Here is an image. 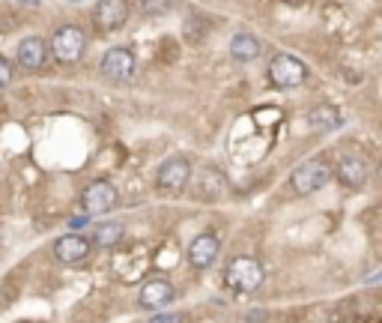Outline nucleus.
<instances>
[{
	"mask_svg": "<svg viewBox=\"0 0 382 323\" xmlns=\"http://www.w3.org/2000/svg\"><path fill=\"white\" fill-rule=\"evenodd\" d=\"M129 15H132L129 0H99L93 6V27H96V33L108 36V33H114L126 25Z\"/></svg>",
	"mask_w": 382,
	"mask_h": 323,
	"instance_id": "0eeeda50",
	"label": "nucleus"
},
{
	"mask_svg": "<svg viewBox=\"0 0 382 323\" xmlns=\"http://www.w3.org/2000/svg\"><path fill=\"white\" fill-rule=\"evenodd\" d=\"M224 282H227V287L236 294H254V291H260V284H263V266L254 258H248V254H239V258H233L227 263Z\"/></svg>",
	"mask_w": 382,
	"mask_h": 323,
	"instance_id": "7ed1b4c3",
	"label": "nucleus"
},
{
	"mask_svg": "<svg viewBox=\"0 0 382 323\" xmlns=\"http://www.w3.org/2000/svg\"><path fill=\"white\" fill-rule=\"evenodd\" d=\"M54 258H57L60 263H81L87 254H90V240L81 237V233H66V237L54 240Z\"/></svg>",
	"mask_w": 382,
	"mask_h": 323,
	"instance_id": "ddd939ff",
	"label": "nucleus"
},
{
	"mask_svg": "<svg viewBox=\"0 0 382 323\" xmlns=\"http://www.w3.org/2000/svg\"><path fill=\"white\" fill-rule=\"evenodd\" d=\"M171 6H174V0H141L143 15H164Z\"/></svg>",
	"mask_w": 382,
	"mask_h": 323,
	"instance_id": "a211bd4d",
	"label": "nucleus"
},
{
	"mask_svg": "<svg viewBox=\"0 0 382 323\" xmlns=\"http://www.w3.org/2000/svg\"><path fill=\"white\" fill-rule=\"evenodd\" d=\"M329 180H332V165L325 159H308L290 174V192L305 198V195L320 192L323 186H329Z\"/></svg>",
	"mask_w": 382,
	"mask_h": 323,
	"instance_id": "f257e3e1",
	"label": "nucleus"
},
{
	"mask_svg": "<svg viewBox=\"0 0 382 323\" xmlns=\"http://www.w3.org/2000/svg\"><path fill=\"white\" fill-rule=\"evenodd\" d=\"M9 84H13V63L6 57H0V90H6Z\"/></svg>",
	"mask_w": 382,
	"mask_h": 323,
	"instance_id": "6ab92c4d",
	"label": "nucleus"
},
{
	"mask_svg": "<svg viewBox=\"0 0 382 323\" xmlns=\"http://www.w3.org/2000/svg\"><path fill=\"white\" fill-rule=\"evenodd\" d=\"M266 75H269V81H272V87L290 90V87H302L308 81V66L299 57H293V54H275V57L269 60Z\"/></svg>",
	"mask_w": 382,
	"mask_h": 323,
	"instance_id": "20e7f679",
	"label": "nucleus"
},
{
	"mask_svg": "<svg viewBox=\"0 0 382 323\" xmlns=\"http://www.w3.org/2000/svg\"><path fill=\"white\" fill-rule=\"evenodd\" d=\"M218 252H221V240L215 237V233H197V237L188 242L185 258H188V263L194 266L197 273H204V270H209V266L215 263Z\"/></svg>",
	"mask_w": 382,
	"mask_h": 323,
	"instance_id": "9d476101",
	"label": "nucleus"
},
{
	"mask_svg": "<svg viewBox=\"0 0 382 323\" xmlns=\"http://www.w3.org/2000/svg\"><path fill=\"white\" fill-rule=\"evenodd\" d=\"M260 51H263L260 39L251 36V33H236L233 42H230V57L239 60V63H251V60H257V57H260Z\"/></svg>",
	"mask_w": 382,
	"mask_h": 323,
	"instance_id": "dca6fc26",
	"label": "nucleus"
},
{
	"mask_svg": "<svg viewBox=\"0 0 382 323\" xmlns=\"http://www.w3.org/2000/svg\"><path fill=\"white\" fill-rule=\"evenodd\" d=\"M99 69H102V75L108 78V81L122 84V81H129V78L134 75V69H138V57H134L132 48L117 46V48L105 51L102 66H99Z\"/></svg>",
	"mask_w": 382,
	"mask_h": 323,
	"instance_id": "6e6552de",
	"label": "nucleus"
},
{
	"mask_svg": "<svg viewBox=\"0 0 382 323\" xmlns=\"http://www.w3.org/2000/svg\"><path fill=\"white\" fill-rule=\"evenodd\" d=\"M15 57L24 72H36L45 66V60H48V46H45V39H39V36H27L18 42Z\"/></svg>",
	"mask_w": 382,
	"mask_h": 323,
	"instance_id": "4468645a",
	"label": "nucleus"
},
{
	"mask_svg": "<svg viewBox=\"0 0 382 323\" xmlns=\"http://www.w3.org/2000/svg\"><path fill=\"white\" fill-rule=\"evenodd\" d=\"M341 123H344V117H341V111L334 105H317V108L308 111V126L313 132H332V129H338Z\"/></svg>",
	"mask_w": 382,
	"mask_h": 323,
	"instance_id": "2eb2a0df",
	"label": "nucleus"
},
{
	"mask_svg": "<svg viewBox=\"0 0 382 323\" xmlns=\"http://www.w3.org/2000/svg\"><path fill=\"white\" fill-rule=\"evenodd\" d=\"M332 177H338L341 186L358 192V188L367 186L370 165H367V159H362V156H344V159L338 162V168H332Z\"/></svg>",
	"mask_w": 382,
	"mask_h": 323,
	"instance_id": "9b49d317",
	"label": "nucleus"
},
{
	"mask_svg": "<svg viewBox=\"0 0 382 323\" xmlns=\"http://www.w3.org/2000/svg\"><path fill=\"white\" fill-rule=\"evenodd\" d=\"M191 195L197 200H204V204H212V200H221L224 192H227V180H224V174L218 168H200L197 174L191 171Z\"/></svg>",
	"mask_w": 382,
	"mask_h": 323,
	"instance_id": "1a4fd4ad",
	"label": "nucleus"
},
{
	"mask_svg": "<svg viewBox=\"0 0 382 323\" xmlns=\"http://www.w3.org/2000/svg\"><path fill=\"white\" fill-rule=\"evenodd\" d=\"M87 51V36L81 27L75 25H63L57 33L51 36V54L60 63H78Z\"/></svg>",
	"mask_w": 382,
	"mask_h": 323,
	"instance_id": "39448f33",
	"label": "nucleus"
},
{
	"mask_svg": "<svg viewBox=\"0 0 382 323\" xmlns=\"http://www.w3.org/2000/svg\"><path fill=\"white\" fill-rule=\"evenodd\" d=\"M120 204V192L111 180H93L81 192V207L87 216H105Z\"/></svg>",
	"mask_w": 382,
	"mask_h": 323,
	"instance_id": "423d86ee",
	"label": "nucleus"
},
{
	"mask_svg": "<svg viewBox=\"0 0 382 323\" xmlns=\"http://www.w3.org/2000/svg\"><path fill=\"white\" fill-rule=\"evenodd\" d=\"M122 237H126V225H120V221H102V225H96L93 231V242L90 246L96 249H117Z\"/></svg>",
	"mask_w": 382,
	"mask_h": 323,
	"instance_id": "f3484780",
	"label": "nucleus"
},
{
	"mask_svg": "<svg viewBox=\"0 0 382 323\" xmlns=\"http://www.w3.org/2000/svg\"><path fill=\"white\" fill-rule=\"evenodd\" d=\"M191 180V159L188 156H171L167 162H162L159 174H155V188L162 198H179L188 188Z\"/></svg>",
	"mask_w": 382,
	"mask_h": 323,
	"instance_id": "f03ea898",
	"label": "nucleus"
},
{
	"mask_svg": "<svg viewBox=\"0 0 382 323\" xmlns=\"http://www.w3.org/2000/svg\"><path fill=\"white\" fill-rule=\"evenodd\" d=\"M150 323H183V315L179 311H159Z\"/></svg>",
	"mask_w": 382,
	"mask_h": 323,
	"instance_id": "aec40b11",
	"label": "nucleus"
},
{
	"mask_svg": "<svg viewBox=\"0 0 382 323\" xmlns=\"http://www.w3.org/2000/svg\"><path fill=\"white\" fill-rule=\"evenodd\" d=\"M174 299H176V291H174V284L167 282V278H150V282H143V287H141L138 303H141V308L159 311L167 303H174Z\"/></svg>",
	"mask_w": 382,
	"mask_h": 323,
	"instance_id": "f8f14e48",
	"label": "nucleus"
}]
</instances>
